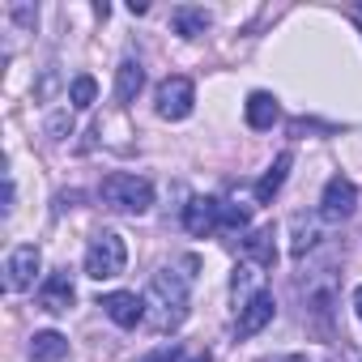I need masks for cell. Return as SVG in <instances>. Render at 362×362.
Instances as JSON below:
<instances>
[{
    "instance_id": "cell-1",
    "label": "cell",
    "mask_w": 362,
    "mask_h": 362,
    "mask_svg": "<svg viewBox=\"0 0 362 362\" xmlns=\"http://www.w3.org/2000/svg\"><path fill=\"white\" fill-rule=\"evenodd\" d=\"M197 269H201V260H197V256H184L179 264H170V269L153 273V286H149V294H153V298L166 307V315H162V328L184 320V311H188V290H192V281H197Z\"/></svg>"
},
{
    "instance_id": "cell-2",
    "label": "cell",
    "mask_w": 362,
    "mask_h": 362,
    "mask_svg": "<svg viewBox=\"0 0 362 362\" xmlns=\"http://www.w3.org/2000/svg\"><path fill=\"white\" fill-rule=\"evenodd\" d=\"M98 197L115 214H145L153 205V184H149V179H141V175L115 170V175H107L103 184H98Z\"/></svg>"
},
{
    "instance_id": "cell-3",
    "label": "cell",
    "mask_w": 362,
    "mask_h": 362,
    "mask_svg": "<svg viewBox=\"0 0 362 362\" xmlns=\"http://www.w3.org/2000/svg\"><path fill=\"white\" fill-rule=\"evenodd\" d=\"M124 264H128L124 235L103 230V235L90 239V247H86V277H94V281H111V277L124 273Z\"/></svg>"
},
{
    "instance_id": "cell-4",
    "label": "cell",
    "mask_w": 362,
    "mask_h": 362,
    "mask_svg": "<svg viewBox=\"0 0 362 362\" xmlns=\"http://www.w3.org/2000/svg\"><path fill=\"white\" fill-rule=\"evenodd\" d=\"M192 103H197V86L188 77H166L153 94V107H158L162 119H188Z\"/></svg>"
},
{
    "instance_id": "cell-5",
    "label": "cell",
    "mask_w": 362,
    "mask_h": 362,
    "mask_svg": "<svg viewBox=\"0 0 362 362\" xmlns=\"http://www.w3.org/2000/svg\"><path fill=\"white\" fill-rule=\"evenodd\" d=\"M354 209H358V188H354V179L332 175L328 184H324V197H320V218H324V222H345Z\"/></svg>"
},
{
    "instance_id": "cell-6",
    "label": "cell",
    "mask_w": 362,
    "mask_h": 362,
    "mask_svg": "<svg viewBox=\"0 0 362 362\" xmlns=\"http://www.w3.org/2000/svg\"><path fill=\"white\" fill-rule=\"evenodd\" d=\"M39 264H43V252H39L35 243L13 247V252H9V260H5V286H9L13 294H18V290H30V286H35Z\"/></svg>"
},
{
    "instance_id": "cell-7",
    "label": "cell",
    "mask_w": 362,
    "mask_h": 362,
    "mask_svg": "<svg viewBox=\"0 0 362 362\" xmlns=\"http://www.w3.org/2000/svg\"><path fill=\"white\" fill-rule=\"evenodd\" d=\"M273 315H277L273 294H269V290H256V294L239 307V324H235V332H239V337H256L264 324H273Z\"/></svg>"
},
{
    "instance_id": "cell-8",
    "label": "cell",
    "mask_w": 362,
    "mask_h": 362,
    "mask_svg": "<svg viewBox=\"0 0 362 362\" xmlns=\"http://www.w3.org/2000/svg\"><path fill=\"white\" fill-rule=\"evenodd\" d=\"M184 226H188V235L209 239V235L222 226V201H214V197H197V201L184 209Z\"/></svg>"
},
{
    "instance_id": "cell-9",
    "label": "cell",
    "mask_w": 362,
    "mask_h": 362,
    "mask_svg": "<svg viewBox=\"0 0 362 362\" xmlns=\"http://www.w3.org/2000/svg\"><path fill=\"white\" fill-rule=\"evenodd\" d=\"M98 307L107 311V320H115L119 328H136L145 320V303L132 294V290H115V294H103Z\"/></svg>"
},
{
    "instance_id": "cell-10",
    "label": "cell",
    "mask_w": 362,
    "mask_h": 362,
    "mask_svg": "<svg viewBox=\"0 0 362 362\" xmlns=\"http://www.w3.org/2000/svg\"><path fill=\"white\" fill-rule=\"evenodd\" d=\"M73 298H77V290H73V277L69 273H52L43 281V290H39V307L52 311V315H64L73 307Z\"/></svg>"
},
{
    "instance_id": "cell-11",
    "label": "cell",
    "mask_w": 362,
    "mask_h": 362,
    "mask_svg": "<svg viewBox=\"0 0 362 362\" xmlns=\"http://www.w3.org/2000/svg\"><path fill=\"white\" fill-rule=\"evenodd\" d=\"M277 115H281V107H277V98H273V94H264V90L247 94V124H252L256 132L273 128V124H277Z\"/></svg>"
},
{
    "instance_id": "cell-12",
    "label": "cell",
    "mask_w": 362,
    "mask_h": 362,
    "mask_svg": "<svg viewBox=\"0 0 362 362\" xmlns=\"http://www.w3.org/2000/svg\"><path fill=\"white\" fill-rule=\"evenodd\" d=\"M290 162H294V153H277V162L260 175V184H256V201L260 205H269L277 192H281V184H286V170H290Z\"/></svg>"
},
{
    "instance_id": "cell-13",
    "label": "cell",
    "mask_w": 362,
    "mask_h": 362,
    "mask_svg": "<svg viewBox=\"0 0 362 362\" xmlns=\"http://www.w3.org/2000/svg\"><path fill=\"white\" fill-rule=\"evenodd\" d=\"M141 86H145L141 60H124V64L115 69V98H119V103H132V98L141 94Z\"/></svg>"
},
{
    "instance_id": "cell-14",
    "label": "cell",
    "mask_w": 362,
    "mask_h": 362,
    "mask_svg": "<svg viewBox=\"0 0 362 362\" xmlns=\"http://www.w3.org/2000/svg\"><path fill=\"white\" fill-rule=\"evenodd\" d=\"M243 252H247V260H256L260 269H273V264H277V247H273V226H260L256 235H247V239H243Z\"/></svg>"
},
{
    "instance_id": "cell-15",
    "label": "cell",
    "mask_w": 362,
    "mask_h": 362,
    "mask_svg": "<svg viewBox=\"0 0 362 362\" xmlns=\"http://www.w3.org/2000/svg\"><path fill=\"white\" fill-rule=\"evenodd\" d=\"M64 354H69V337H60V332H52V328L30 337V358H35V362H60Z\"/></svg>"
},
{
    "instance_id": "cell-16",
    "label": "cell",
    "mask_w": 362,
    "mask_h": 362,
    "mask_svg": "<svg viewBox=\"0 0 362 362\" xmlns=\"http://www.w3.org/2000/svg\"><path fill=\"white\" fill-rule=\"evenodd\" d=\"M170 26H175V35L197 39V35H205V30H209V13H205V9L184 5V9H175V13H170Z\"/></svg>"
},
{
    "instance_id": "cell-17",
    "label": "cell",
    "mask_w": 362,
    "mask_h": 362,
    "mask_svg": "<svg viewBox=\"0 0 362 362\" xmlns=\"http://www.w3.org/2000/svg\"><path fill=\"white\" fill-rule=\"evenodd\" d=\"M94 94H98V81H94V77H86V73L69 86V103H73V107H81V111H86V107H94Z\"/></svg>"
},
{
    "instance_id": "cell-18",
    "label": "cell",
    "mask_w": 362,
    "mask_h": 362,
    "mask_svg": "<svg viewBox=\"0 0 362 362\" xmlns=\"http://www.w3.org/2000/svg\"><path fill=\"white\" fill-rule=\"evenodd\" d=\"M247 222H252V214H247L243 205L222 201V226H226V230H247Z\"/></svg>"
},
{
    "instance_id": "cell-19",
    "label": "cell",
    "mask_w": 362,
    "mask_h": 362,
    "mask_svg": "<svg viewBox=\"0 0 362 362\" xmlns=\"http://www.w3.org/2000/svg\"><path fill=\"white\" fill-rule=\"evenodd\" d=\"M294 235H298V239H294V256L303 260V256L315 247V230H311V222H307V218H294Z\"/></svg>"
},
{
    "instance_id": "cell-20",
    "label": "cell",
    "mask_w": 362,
    "mask_h": 362,
    "mask_svg": "<svg viewBox=\"0 0 362 362\" xmlns=\"http://www.w3.org/2000/svg\"><path fill=\"white\" fill-rule=\"evenodd\" d=\"M136 362H179V345L170 341V345H158L153 354H145V358H136Z\"/></svg>"
},
{
    "instance_id": "cell-21",
    "label": "cell",
    "mask_w": 362,
    "mask_h": 362,
    "mask_svg": "<svg viewBox=\"0 0 362 362\" xmlns=\"http://www.w3.org/2000/svg\"><path fill=\"white\" fill-rule=\"evenodd\" d=\"M354 311H358V320H362V286L354 290Z\"/></svg>"
},
{
    "instance_id": "cell-22",
    "label": "cell",
    "mask_w": 362,
    "mask_h": 362,
    "mask_svg": "<svg viewBox=\"0 0 362 362\" xmlns=\"http://www.w3.org/2000/svg\"><path fill=\"white\" fill-rule=\"evenodd\" d=\"M192 362H214V358H209V354H197V358H192Z\"/></svg>"
},
{
    "instance_id": "cell-23",
    "label": "cell",
    "mask_w": 362,
    "mask_h": 362,
    "mask_svg": "<svg viewBox=\"0 0 362 362\" xmlns=\"http://www.w3.org/2000/svg\"><path fill=\"white\" fill-rule=\"evenodd\" d=\"M286 362H307V358H286Z\"/></svg>"
}]
</instances>
